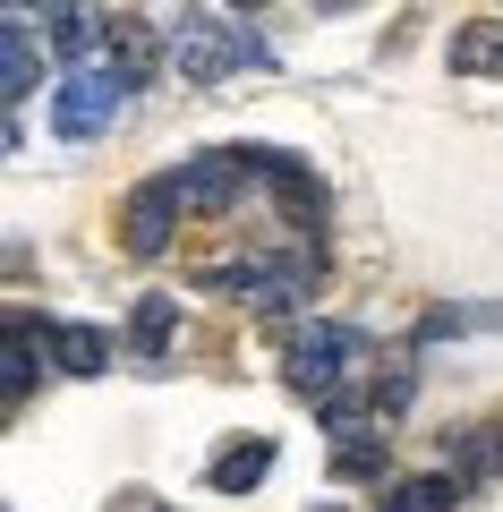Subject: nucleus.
Here are the masks:
<instances>
[{
    "label": "nucleus",
    "mask_w": 503,
    "mask_h": 512,
    "mask_svg": "<svg viewBox=\"0 0 503 512\" xmlns=\"http://www.w3.org/2000/svg\"><path fill=\"white\" fill-rule=\"evenodd\" d=\"M265 35H248V26L214 18V9H180V26H171V69L188 77V86H222V77L239 69H265Z\"/></svg>",
    "instance_id": "1"
},
{
    "label": "nucleus",
    "mask_w": 503,
    "mask_h": 512,
    "mask_svg": "<svg viewBox=\"0 0 503 512\" xmlns=\"http://www.w3.org/2000/svg\"><path fill=\"white\" fill-rule=\"evenodd\" d=\"M128 94H137V77L120 69V60H77L69 77H60V94H52V128L60 137H103V128H120V111H128Z\"/></svg>",
    "instance_id": "2"
},
{
    "label": "nucleus",
    "mask_w": 503,
    "mask_h": 512,
    "mask_svg": "<svg viewBox=\"0 0 503 512\" xmlns=\"http://www.w3.org/2000/svg\"><path fill=\"white\" fill-rule=\"evenodd\" d=\"M359 367H367V333L359 325H299L290 333V384H299L307 402L333 393V384H350Z\"/></svg>",
    "instance_id": "3"
},
{
    "label": "nucleus",
    "mask_w": 503,
    "mask_h": 512,
    "mask_svg": "<svg viewBox=\"0 0 503 512\" xmlns=\"http://www.w3.org/2000/svg\"><path fill=\"white\" fill-rule=\"evenodd\" d=\"M171 180H180L188 214H222V205H231L239 188L256 180V146H205V154H188Z\"/></svg>",
    "instance_id": "4"
},
{
    "label": "nucleus",
    "mask_w": 503,
    "mask_h": 512,
    "mask_svg": "<svg viewBox=\"0 0 503 512\" xmlns=\"http://www.w3.org/2000/svg\"><path fill=\"white\" fill-rule=\"evenodd\" d=\"M180 214H188V197H180V180H171V171H162V180H145V188H128V205H120L128 256H162V248H171V231H180Z\"/></svg>",
    "instance_id": "5"
},
{
    "label": "nucleus",
    "mask_w": 503,
    "mask_h": 512,
    "mask_svg": "<svg viewBox=\"0 0 503 512\" xmlns=\"http://www.w3.org/2000/svg\"><path fill=\"white\" fill-rule=\"evenodd\" d=\"M256 188H265V197L282 205V222H290V231H316V222H324V180L299 163V154L256 146Z\"/></svg>",
    "instance_id": "6"
},
{
    "label": "nucleus",
    "mask_w": 503,
    "mask_h": 512,
    "mask_svg": "<svg viewBox=\"0 0 503 512\" xmlns=\"http://www.w3.org/2000/svg\"><path fill=\"white\" fill-rule=\"evenodd\" d=\"M43 350H52V325H35V316H9V342H0V393H9V410L35 393Z\"/></svg>",
    "instance_id": "7"
},
{
    "label": "nucleus",
    "mask_w": 503,
    "mask_h": 512,
    "mask_svg": "<svg viewBox=\"0 0 503 512\" xmlns=\"http://www.w3.org/2000/svg\"><path fill=\"white\" fill-rule=\"evenodd\" d=\"M444 60H452V77H503V18H469V26H452Z\"/></svg>",
    "instance_id": "8"
},
{
    "label": "nucleus",
    "mask_w": 503,
    "mask_h": 512,
    "mask_svg": "<svg viewBox=\"0 0 503 512\" xmlns=\"http://www.w3.org/2000/svg\"><path fill=\"white\" fill-rule=\"evenodd\" d=\"M111 60H120L128 77H154L162 60H171V26H145V18H111Z\"/></svg>",
    "instance_id": "9"
},
{
    "label": "nucleus",
    "mask_w": 503,
    "mask_h": 512,
    "mask_svg": "<svg viewBox=\"0 0 503 512\" xmlns=\"http://www.w3.org/2000/svg\"><path fill=\"white\" fill-rule=\"evenodd\" d=\"M461 487H469L461 470H418L384 495V512H461Z\"/></svg>",
    "instance_id": "10"
},
{
    "label": "nucleus",
    "mask_w": 503,
    "mask_h": 512,
    "mask_svg": "<svg viewBox=\"0 0 503 512\" xmlns=\"http://www.w3.org/2000/svg\"><path fill=\"white\" fill-rule=\"evenodd\" d=\"M52 367L60 376H103L111 367V333L103 325H52Z\"/></svg>",
    "instance_id": "11"
},
{
    "label": "nucleus",
    "mask_w": 503,
    "mask_h": 512,
    "mask_svg": "<svg viewBox=\"0 0 503 512\" xmlns=\"http://www.w3.org/2000/svg\"><path fill=\"white\" fill-rule=\"evenodd\" d=\"M35 69H43V60H35V26L9 18V26H0V94L26 103V94H35Z\"/></svg>",
    "instance_id": "12"
},
{
    "label": "nucleus",
    "mask_w": 503,
    "mask_h": 512,
    "mask_svg": "<svg viewBox=\"0 0 503 512\" xmlns=\"http://www.w3.org/2000/svg\"><path fill=\"white\" fill-rule=\"evenodd\" d=\"M265 470H273V444L256 436V444H231V453H214V495H248V487H265Z\"/></svg>",
    "instance_id": "13"
},
{
    "label": "nucleus",
    "mask_w": 503,
    "mask_h": 512,
    "mask_svg": "<svg viewBox=\"0 0 503 512\" xmlns=\"http://www.w3.org/2000/svg\"><path fill=\"white\" fill-rule=\"evenodd\" d=\"M503 299H478V308H427L418 316V342H461V333H495Z\"/></svg>",
    "instance_id": "14"
},
{
    "label": "nucleus",
    "mask_w": 503,
    "mask_h": 512,
    "mask_svg": "<svg viewBox=\"0 0 503 512\" xmlns=\"http://www.w3.org/2000/svg\"><path fill=\"white\" fill-rule=\"evenodd\" d=\"M103 35H111V18H103V9H86V0H69V9L52 18L60 60H94V43H103Z\"/></svg>",
    "instance_id": "15"
},
{
    "label": "nucleus",
    "mask_w": 503,
    "mask_h": 512,
    "mask_svg": "<svg viewBox=\"0 0 503 512\" xmlns=\"http://www.w3.org/2000/svg\"><path fill=\"white\" fill-rule=\"evenodd\" d=\"M171 325H180V299H137V316H128L137 359H162V350H171Z\"/></svg>",
    "instance_id": "16"
},
{
    "label": "nucleus",
    "mask_w": 503,
    "mask_h": 512,
    "mask_svg": "<svg viewBox=\"0 0 503 512\" xmlns=\"http://www.w3.org/2000/svg\"><path fill=\"white\" fill-rule=\"evenodd\" d=\"M384 444H393V436H376V427H350V436L333 444V478H376V470H384Z\"/></svg>",
    "instance_id": "17"
},
{
    "label": "nucleus",
    "mask_w": 503,
    "mask_h": 512,
    "mask_svg": "<svg viewBox=\"0 0 503 512\" xmlns=\"http://www.w3.org/2000/svg\"><path fill=\"white\" fill-rule=\"evenodd\" d=\"M452 470L461 478H503V427H469V436L452 444Z\"/></svg>",
    "instance_id": "18"
},
{
    "label": "nucleus",
    "mask_w": 503,
    "mask_h": 512,
    "mask_svg": "<svg viewBox=\"0 0 503 512\" xmlns=\"http://www.w3.org/2000/svg\"><path fill=\"white\" fill-rule=\"evenodd\" d=\"M69 0H9V18H26V26H43V18H60Z\"/></svg>",
    "instance_id": "19"
},
{
    "label": "nucleus",
    "mask_w": 503,
    "mask_h": 512,
    "mask_svg": "<svg viewBox=\"0 0 503 512\" xmlns=\"http://www.w3.org/2000/svg\"><path fill=\"white\" fill-rule=\"evenodd\" d=\"M111 512H171V504H154L145 487H128V495H111Z\"/></svg>",
    "instance_id": "20"
},
{
    "label": "nucleus",
    "mask_w": 503,
    "mask_h": 512,
    "mask_svg": "<svg viewBox=\"0 0 503 512\" xmlns=\"http://www.w3.org/2000/svg\"><path fill=\"white\" fill-rule=\"evenodd\" d=\"M222 9H265V0H222Z\"/></svg>",
    "instance_id": "21"
},
{
    "label": "nucleus",
    "mask_w": 503,
    "mask_h": 512,
    "mask_svg": "<svg viewBox=\"0 0 503 512\" xmlns=\"http://www.w3.org/2000/svg\"><path fill=\"white\" fill-rule=\"evenodd\" d=\"M316 9H350V0H316Z\"/></svg>",
    "instance_id": "22"
},
{
    "label": "nucleus",
    "mask_w": 503,
    "mask_h": 512,
    "mask_svg": "<svg viewBox=\"0 0 503 512\" xmlns=\"http://www.w3.org/2000/svg\"><path fill=\"white\" fill-rule=\"evenodd\" d=\"M316 512H333V504H316Z\"/></svg>",
    "instance_id": "23"
}]
</instances>
